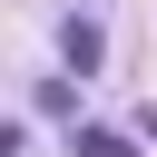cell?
<instances>
[{
    "instance_id": "obj_1",
    "label": "cell",
    "mask_w": 157,
    "mask_h": 157,
    "mask_svg": "<svg viewBox=\"0 0 157 157\" xmlns=\"http://www.w3.org/2000/svg\"><path fill=\"white\" fill-rule=\"evenodd\" d=\"M59 59H69V69H78V78H88V69H98V59H108V29H98V20H88V10H78V20H59Z\"/></svg>"
},
{
    "instance_id": "obj_2",
    "label": "cell",
    "mask_w": 157,
    "mask_h": 157,
    "mask_svg": "<svg viewBox=\"0 0 157 157\" xmlns=\"http://www.w3.org/2000/svg\"><path fill=\"white\" fill-rule=\"evenodd\" d=\"M69 157H137V147H128L118 128H78V137H69Z\"/></svg>"
}]
</instances>
